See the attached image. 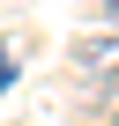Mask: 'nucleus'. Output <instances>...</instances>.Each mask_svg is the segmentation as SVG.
<instances>
[{"label": "nucleus", "instance_id": "2", "mask_svg": "<svg viewBox=\"0 0 119 126\" xmlns=\"http://www.w3.org/2000/svg\"><path fill=\"white\" fill-rule=\"evenodd\" d=\"M112 22H119V0H112Z\"/></svg>", "mask_w": 119, "mask_h": 126}, {"label": "nucleus", "instance_id": "3", "mask_svg": "<svg viewBox=\"0 0 119 126\" xmlns=\"http://www.w3.org/2000/svg\"><path fill=\"white\" fill-rule=\"evenodd\" d=\"M112 126H119V119H112Z\"/></svg>", "mask_w": 119, "mask_h": 126}, {"label": "nucleus", "instance_id": "1", "mask_svg": "<svg viewBox=\"0 0 119 126\" xmlns=\"http://www.w3.org/2000/svg\"><path fill=\"white\" fill-rule=\"evenodd\" d=\"M75 67H82V74H104V67H119V37H97V45H75Z\"/></svg>", "mask_w": 119, "mask_h": 126}]
</instances>
